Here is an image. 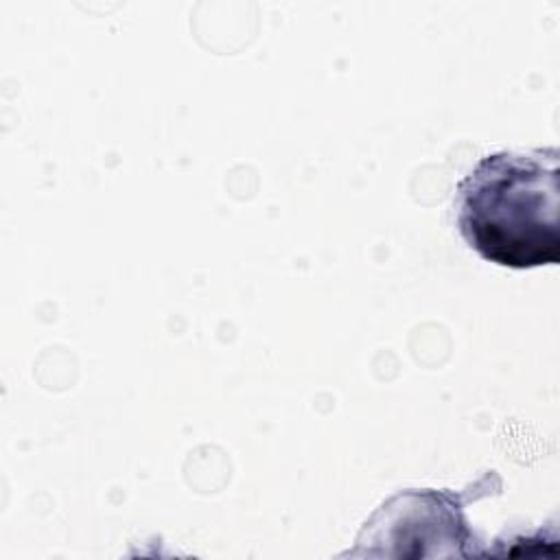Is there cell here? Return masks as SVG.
Returning a JSON list of instances; mask_svg holds the SVG:
<instances>
[{
  "label": "cell",
  "instance_id": "1",
  "mask_svg": "<svg viewBox=\"0 0 560 560\" xmlns=\"http://www.w3.org/2000/svg\"><path fill=\"white\" fill-rule=\"evenodd\" d=\"M558 162L556 147L483 155L455 186L464 243L508 269L558 265Z\"/></svg>",
  "mask_w": 560,
  "mask_h": 560
}]
</instances>
